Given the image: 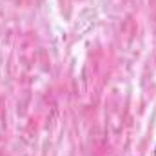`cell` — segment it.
Here are the masks:
<instances>
[{"instance_id": "1", "label": "cell", "mask_w": 156, "mask_h": 156, "mask_svg": "<svg viewBox=\"0 0 156 156\" xmlns=\"http://www.w3.org/2000/svg\"><path fill=\"white\" fill-rule=\"evenodd\" d=\"M154 156H156V149H154Z\"/></svg>"}]
</instances>
